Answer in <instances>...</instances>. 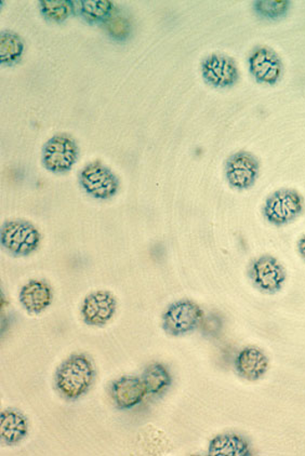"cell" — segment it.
Returning a JSON list of instances; mask_svg holds the SVG:
<instances>
[{
	"label": "cell",
	"mask_w": 305,
	"mask_h": 456,
	"mask_svg": "<svg viewBox=\"0 0 305 456\" xmlns=\"http://www.w3.org/2000/svg\"><path fill=\"white\" fill-rule=\"evenodd\" d=\"M75 4L72 2L62 0H43L40 2V10L44 17L49 21L63 22L72 14Z\"/></svg>",
	"instance_id": "cell-19"
},
{
	"label": "cell",
	"mask_w": 305,
	"mask_h": 456,
	"mask_svg": "<svg viewBox=\"0 0 305 456\" xmlns=\"http://www.w3.org/2000/svg\"><path fill=\"white\" fill-rule=\"evenodd\" d=\"M208 454L211 456H247L251 455V444L243 436L226 433L212 438Z\"/></svg>",
	"instance_id": "cell-16"
},
{
	"label": "cell",
	"mask_w": 305,
	"mask_h": 456,
	"mask_svg": "<svg viewBox=\"0 0 305 456\" xmlns=\"http://www.w3.org/2000/svg\"><path fill=\"white\" fill-rule=\"evenodd\" d=\"M79 13L87 20L88 22L103 21L111 12L114 4L111 2H96V0H86L78 2Z\"/></svg>",
	"instance_id": "cell-20"
},
{
	"label": "cell",
	"mask_w": 305,
	"mask_h": 456,
	"mask_svg": "<svg viewBox=\"0 0 305 456\" xmlns=\"http://www.w3.org/2000/svg\"><path fill=\"white\" fill-rule=\"evenodd\" d=\"M24 43L18 34L4 30L0 35V62L4 65H12L22 58Z\"/></svg>",
	"instance_id": "cell-18"
},
{
	"label": "cell",
	"mask_w": 305,
	"mask_h": 456,
	"mask_svg": "<svg viewBox=\"0 0 305 456\" xmlns=\"http://www.w3.org/2000/svg\"><path fill=\"white\" fill-rule=\"evenodd\" d=\"M116 311V297L105 290L90 293L80 307L84 322L93 327L105 326L114 318Z\"/></svg>",
	"instance_id": "cell-11"
},
{
	"label": "cell",
	"mask_w": 305,
	"mask_h": 456,
	"mask_svg": "<svg viewBox=\"0 0 305 456\" xmlns=\"http://www.w3.org/2000/svg\"><path fill=\"white\" fill-rule=\"evenodd\" d=\"M147 390L144 379L125 376L117 379L111 387V397L117 408L128 410L142 403Z\"/></svg>",
	"instance_id": "cell-12"
},
{
	"label": "cell",
	"mask_w": 305,
	"mask_h": 456,
	"mask_svg": "<svg viewBox=\"0 0 305 456\" xmlns=\"http://www.w3.org/2000/svg\"><path fill=\"white\" fill-rule=\"evenodd\" d=\"M95 379V370L90 358L84 354H74L60 364L54 383L63 397L76 400L88 392Z\"/></svg>",
	"instance_id": "cell-1"
},
{
	"label": "cell",
	"mask_w": 305,
	"mask_h": 456,
	"mask_svg": "<svg viewBox=\"0 0 305 456\" xmlns=\"http://www.w3.org/2000/svg\"><path fill=\"white\" fill-rule=\"evenodd\" d=\"M253 7L256 12L268 19H277L283 17L284 14L288 12L291 7V2L287 0H277V2H271V0H263V2L253 3Z\"/></svg>",
	"instance_id": "cell-21"
},
{
	"label": "cell",
	"mask_w": 305,
	"mask_h": 456,
	"mask_svg": "<svg viewBox=\"0 0 305 456\" xmlns=\"http://www.w3.org/2000/svg\"><path fill=\"white\" fill-rule=\"evenodd\" d=\"M304 210V200L296 190L281 189L272 192L264 202L263 216L276 226L287 225Z\"/></svg>",
	"instance_id": "cell-4"
},
{
	"label": "cell",
	"mask_w": 305,
	"mask_h": 456,
	"mask_svg": "<svg viewBox=\"0 0 305 456\" xmlns=\"http://www.w3.org/2000/svg\"><path fill=\"white\" fill-rule=\"evenodd\" d=\"M79 183L91 197L108 200L119 192V177L103 162L95 160L86 165L79 174Z\"/></svg>",
	"instance_id": "cell-6"
},
{
	"label": "cell",
	"mask_w": 305,
	"mask_h": 456,
	"mask_svg": "<svg viewBox=\"0 0 305 456\" xmlns=\"http://www.w3.org/2000/svg\"><path fill=\"white\" fill-rule=\"evenodd\" d=\"M268 359L261 348L247 346L238 353L235 368L238 374L247 381L256 382L266 376L268 370Z\"/></svg>",
	"instance_id": "cell-13"
},
{
	"label": "cell",
	"mask_w": 305,
	"mask_h": 456,
	"mask_svg": "<svg viewBox=\"0 0 305 456\" xmlns=\"http://www.w3.org/2000/svg\"><path fill=\"white\" fill-rule=\"evenodd\" d=\"M53 289L47 282L32 280L25 283L19 293V301L22 307L33 315H38L53 303Z\"/></svg>",
	"instance_id": "cell-14"
},
{
	"label": "cell",
	"mask_w": 305,
	"mask_h": 456,
	"mask_svg": "<svg viewBox=\"0 0 305 456\" xmlns=\"http://www.w3.org/2000/svg\"><path fill=\"white\" fill-rule=\"evenodd\" d=\"M248 62L249 70L259 84L273 86L282 77V60L273 49L266 45L254 49Z\"/></svg>",
	"instance_id": "cell-10"
},
{
	"label": "cell",
	"mask_w": 305,
	"mask_h": 456,
	"mask_svg": "<svg viewBox=\"0 0 305 456\" xmlns=\"http://www.w3.org/2000/svg\"><path fill=\"white\" fill-rule=\"evenodd\" d=\"M78 156V144L73 136L68 134H58L44 145L43 166L53 174L63 175L73 169Z\"/></svg>",
	"instance_id": "cell-3"
},
{
	"label": "cell",
	"mask_w": 305,
	"mask_h": 456,
	"mask_svg": "<svg viewBox=\"0 0 305 456\" xmlns=\"http://www.w3.org/2000/svg\"><path fill=\"white\" fill-rule=\"evenodd\" d=\"M147 394L160 395L164 393L171 385L170 372L164 364L154 362L149 364L142 376Z\"/></svg>",
	"instance_id": "cell-17"
},
{
	"label": "cell",
	"mask_w": 305,
	"mask_h": 456,
	"mask_svg": "<svg viewBox=\"0 0 305 456\" xmlns=\"http://www.w3.org/2000/svg\"><path fill=\"white\" fill-rule=\"evenodd\" d=\"M249 276L259 290L268 293H276L286 281V271L276 257L264 255L256 258L249 268Z\"/></svg>",
	"instance_id": "cell-8"
},
{
	"label": "cell",
	"mask_w": 305,
	"mask_h": 456,
	"mask_svg": "<svg viewBox=\"0 0 305 456\" xmlns=\"http://www.w3.org/2000/svg\"><path fill=\"white\" fill-rule=\"evenodd\" d=\"M298 251L305 261V234L298 241Z\"/></svg>",
	"instance_id": "cell-22"
},
{
	"label": "cell",
	"mask_w": 305,
	"mask_h": 456,
	"mask_svg": "<svg viewBox=\"0 0 305 456\" xmlns=\"http://www.w3.org/2000/svg\"><path fill=\"white\" fill-rule=\"evenodd\" d=\"M203 311L197 303L180 300L168 306L162 315V329L172 337L185 336L194 332L203 322Z\"/></svg>",
	"instance_id": "cell-5"
},
{
	"label": "cell",
	"mask_w": 305,
	"mask_h": 456,
	"mask_svg": "<svg viewBox=\"0 0 305 456\" xmlns=\"http://www.w3.org/2000/svg\"><path fill=\"white\" fill-rule=\"evenodd\" d=\"M202 75L208 85L216 88H228L240 79L236 61L227 54L212 53L202 62Z\"/></svg>",
	"instance_id": "cell-9"
},
{
	"label": "cell",
	"mask_w": 305,
	"mask_h": 456,
	"mask_svg": "<svg viewBox=\"0 0 305 456\" xmlns=\"http://www.w3.org/2000/svg\"><path fill=\"white\" fill-rule=\"evenodd\" d=\"M0 241L12 255L27 256L38 249L42 235L38 228L29 221L10 220L2 226Z\"/></svg>",
	"instance_id": "cell-2"
},
{
	"label": "cell",
	"mask_w": 305,
	"mask_h": 456,
	"mask_svg": "<svg viewBox=\"0 0 305 456\" xmlns=\"http://www.w3.org/2000/svg\"><path fill=\"white\" fill-rule=\"evenodd\" d=\"M29 433V422L24 415L14 409H7L0 415V436L9 445L21 443Z\"/></svg>",
	"instance_id": "cell-15"
},
{
	"label": "cell",
	"mask_w": 305,
	"mask_h": 456,
	"mask_svg": "<svg viewBox=\"0 0 305 456\" xmlns=\"http://www.w3.org/2000/svg\"><path fill=\"white\" fill-rule=\"evenodd\" d=\"M260 162L251 151H240L228 157L226 162V179L234 190L246 191L256 184Z\"/></svg>",
	"instance_id": "cell-7"
}]
</instances>
